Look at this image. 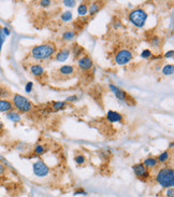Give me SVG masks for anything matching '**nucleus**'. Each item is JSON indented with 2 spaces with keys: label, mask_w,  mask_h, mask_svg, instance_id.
Here are the masks:
<instances>
[{
  "label": "nucleus",
  "mask_w": 174,
  "mask_h": 197,
  "mask_svg": "<svg viewBox=\"0 0 174 197\" xmlns=\"http://www.w3.org/2000/svg\"><path fill=\"white\" fill-rule=\"evenodd\" d=\"M55 53V45L52 43H46V44H41L34 47L31 51V55L34 59L37 60H43L47 59Z\"/></svg>",
  "instance_id": "1"
},
{
  "label": "nucleus",
  "mask_w": 174,
  "mask_h": 197,
  "mask_svg": "<svg viewBox=\"0 0 174 197\" xmlns=\"http://www.w3.org/2000/svg\"><path fill=\"white\" fill-rule=\"evenodd\" d=\"M156 180H157V182L159 183L161 186L167 187V189L173 187V185H174V171H173V169H172V168H169V167H166V168L160 169L157 173Z\"/></svg>",
  "instance_id": "2"
},
{
  "label": "nucleus",
  "mask_w": 174,
  "mask_h": 197,
  "mask_svg": "<svg viewBox=\"0 0 174 197\" xmlns=\"http://www.w3.org/2000/svg\"><path fill=\"white\" fill-rule=\"evenodd\" d=\"M147 20V13L142 9H135L129 14V21L137 27H143Z\"/></svg>",
  "instance_id": "3"
},
{
  "label": "nucleus",
  "mask_w": 174,
  "mask_h": 197,
  "mask_svg": "<svg viewBox=\"0 0 174 197\" xmlns=\"http://www.w3.org/2000/svg\"><path fill=\"white\" fill-rule=\"evenodd\" d=\"M13 104L15 108L21 112H29L32 109V104L26 97L22 96L20 94H15L13 96Z\"/></svg>",
  "instance_id": "4"
},
{
  "label": "nucleus",
  "mask_w": 174,
  "mask_h": 197,
  "mask_svg": "<svg viewBox=\"0 0 174 197\" xmlns=\"http://www.w3.org/2000/svg\"><path fill=\"white\" fill-rule=\"evenodd\" d=\"M132 59V53L128 50H120L115 55V62L118 65H126Z\"/></svg>",
  "instance_id": "5"
},
{
  "label": "nucleus",
  "mask_w": 174,
  "mask_h": 197,
  "mask_svg": "<svg viewBox=\"0 0 174 197\" xmlns=\"http://www.w3.org/2000/svg\"><path fill=\"white\" fill-rule=\"evenodd\" d=\"M49 169L43 160H38L33 164V173L38 177H45L49 173Z\"/></svg>",
  "instance_id": "6"
},
{
  "label": "nucleus",
  "mask_w": 174,
  "mask_h": 197,
  "mask_svg": "<svg viewBox=\"0 0 174 197\" xmlns=\"http://www.w3.org/2000/svg\"><path fill=\"white\" fill-rule=\"evenodd\" d=\"M133 170H134V173L139 178H148V176H150V173H148V171H147L146 167L143 165V163H141V164H137V165L133 166Z\"/></svg>",
  "instance_id": "7"
},
{
  "label": "nucleus",
  "mask_w": 174,
  "mask_h": 197,
  "mask_svg": "<svg viewBox=\"0 0 174 197\" xmlns=\"http://www.w3.org/2000/svg\"><path fill=\"white\" fill-rule=\"evenodd\" d=\"M79 67L83 70H88L93 67V60L90 57L84 56L79 59Z\"/></svg>",
  "instance_id": "8"
},
{
  "label": "nucleus",
  "mask_w": 174,
  "mask_h": 197,
  "mask_svg": "<svg viewBox=\"0 0 174 197\" xmlns=\"http://www.w3.org/2000/svg\"><path fill=\"white\" fill-rule=\"evenodd\" d=\"M110 89H112L113 93L115 94L116 97H117L118 99H120V100H125V101H126V100H128V99H129V98H127V97H128L127 94H126L124 91H122L120 89L116 87L115 85H112V84H111V85H110Z\"/></svg>",
  "instance_id": "9"
},
{
  "label": "nucleus",
  "mask_w": 174,
  "mask_h": 197,
  "mask_svg": "<svg viewBox=\"0 0 174 197\" xmlns=\"http://www.w3.org/2000/svg\"><path fill=\"white\" fill-rule=\"evenodd\" d=\"M106 118H108V120L111 122V123H115V122L122 121L123 116H122V114L120 113L116 112V111H109L108 114H106Z\"/></svg>",
  "instance_id": "10"
},
{
  "label": "nucleus",
  "mask_w": 174,
  "mask_h": 197,
  "mask_svg": "<svg viewBox=\"0 0 174 197\" xmlns=\"http://www.w3.org/2000/svg\"><path fill=\"white\" fill-rule=\"evenodd\" d=\"M13 105L11 101L5 100V99H0V112H9L12 110Z\"/></svg>",
  "instance_id": "11"
},
{
  "label": "nucleus",
  "mask_w": 174,
  "mask_h": 197,
  "mask_svg": "<svg viewBox=\"0 0 174 197\" xmlns=\"http://www.w3.org/2000/svg\"><path fill=\"white\" fill-rule=\"evenodd\" d=\"M69 55H70V51L68 49H62V51H59L56 55V60L58 62H66L68 59Z\"/></svg>",
  "instance_id": "12"
},
{
  "label": "nucleus",
  "mask_w": 174,
  "mask_h": 197,
  "mask_svg": "<svg viewBox=\"0 0 174 197\" xmlns=\"http://www.w3.org/2000/svg\"><path fill=\"white\" fill-rule=\"evenodd\" d=\"M30 71H31V73L33 74V76H39L43 73L44 70H43V67L40 66V65H32V66L30 67Z\"/></svg>",
  "instance_id": "13"
},
{
  "label": "nucleus",
  "mask_w": 174,
  "mask_h": 197,
  "mask_svg": "<svg viewBox=\"0 0 174 197\" xmlns=\"http://www.w3.org/2000/svg\"><path fill=\"white\" fill-rule=\"evenodd\" d=\"M7 118H9V120H11L12 122H14V123L21 121V115L17 113V112H14V111L8 112V113H7Z\"/></svg>",
  "instance_id": "14"
},
{
  "label": "nucleus",
  "mask_w": 174,
  "mask_h": 197,
  "mask_svg": "<svg viewBox=\"0 0 174 197\" xmlns=\"http://www.w3.org/2000/svg\"><path fill=\"white\" fill-rule=\"evenodd\" d=\"M59 72L62 74H66V76H69V74H72L74 72V68L72 66H69V65H66V66H62L60 69H59Z\"/></svg>",
  "instance_id": "15"
},
{
  "label": "nucleus",
  "mask_w": 174,
  "mask_h": 197,
  "mask_svg": "<svg viewBox=\"0 0 174 197\" xmlns=\"http://www.w3.org/2000/svg\"><path fill=\"white\" fill-rule=\"evenodd\" d=\"M157 160L156 158H154V157H148V158H146V160H144V163H143V165L145 166V167H155V166L157 165Z\"/></svg>",
  "instance_id": "16"
},
{
  "label": "nucleus",
  "mask_w": 174,
  "mask_h": 197,
  "mask_svg": "<svg viewBox=\"0 0 174 197\" xmlns=\"http://www.w3.org/2000/svg\"><path fill=\"white\" fill-rule=\"evenodd\" d=\"M100 3L101 2H93V3H91L90 5V8H89V14L90 15H93V14H96V13L98 12L99 11V9H100Z\"/></svg>",
  "instance_id": "17"
},
{
  "label": "nucleus",
  "mask_w": 174,
  "mask_h": 197,
  "mask_svg": "<svg viewBox=\"0 0 174 197\" xmlns=\"http://www.w3.org/2000/svg\"><path fill=\"white\" fill-rule=\"evenodd\" d=\"M162 72H163L164 76H171L174 72V66L173 65H167V66H164L163 69H162Z\"/></svg>",
  "instance_id": "18"
},
{
  "label": "nucleus",
  "mask_w": 174,
  "mask_h": 197,
  "mask_svg": "<svg viewBox=\"0 0 174 197\" xmlns=\"http://www.w3.org/2000/svg\"><path fill=\"white\" fill-rule=\"evenodd\" d=\"M87 18H82V20H78L75 22V24H74V26H75V28H78L79 30H81V29H83L84 28V26L86 25V23H87Z\"/></svg>",
  "instance_id": "19"
},
{
  "label": "nucleus",
  "mask_w": 174,
  "mask_h": 197,
  "mask_svg": "<svg viewBox=\"0 0 174 197\" xmlns=\"http://www.w3.org/2000/svg\"><path fill=\"white\" fill-rule=\"evenodd\" d=\"M78 12H79V15H81V16H85L87 14V12H88V8H87V5L85 3H82L79 7V9H78Z\"/></svg>",
  "instance_id": "20"
},
{
  "label": "nucleus",
  "mask_w": 174,
  "mask_h": 197,
  "mask_svg": "<svg viewBox=\"0 0 174 197\" xmlns=\"http://www.w3.org/2000/svg\"><path fill=\"white\" fill-rule=\"evenodd\" d=\"M169 157H170V154H169V152H168V151H166V152L161 153V154H160V155L158 156V158H157V162L164 163V162H167V160H169Z\"/></svg>",
  "instance_id": "21"
},
{
  "label": "nucleus",
  "mask_w": 174,
  "mask_h": 197,
  "mask_svg": "<svg viewBox=\"0 0 174 197\" xmlns=\"http://www.w3.org/2000/svg\"><path fill=\"white\" fill-rule=\"evenodd\" d=\"M53 109L54 110H60L66 107V101H58V102H53Z\"/></svg>",
  "instance_id": "22"
},
{
  "label": "nucleus",
  "mask_w": 174,
  "mask_h": 197,
  "mask_svg": "<svg viewBox=\"0 0 174 197\" xmlns=\"http://www.w3.org/2000/svg\"><path fill=\"white\" fill-rule=\"evenodd\" d=\"M72 20V13L70 11H66L65 13H62V21L64 22H69V21Z\"/></svg>",
  "instance_id": "23"
},
{
  "label": "nucleus",
  "mask_w": 174,
  "mask_h": 197,
  "mask_svg": "<svg viewBox=\"0 0 174 197\" xmlns=\"http://www.w3.org/2000/svg\"><path fill=\"white\" fill-rule=\"evenodd\" d=\"M74 37H75V32L71 31V30H70V31H66L64 35H62V38H64L65 40H71V39H73Z\"/></svg>",
  "instance_id": "24"
},
{
  "label": "nucleus",
  "mask_w": 174,
  "mask_h": 197,
  "mask_svg": "<svg viewBox=\"0 0 174 197\" xmlns=\"http://www.w3.org/2000/svg\"><path fill=\"white\" fill-rule=\"evenodd\" d=\"M74 160H75V163L78 164V165H82V164H84L85 163V156L84 155H78L74 157Z\"/></svg>",
  "instance_id": "25"
},
{
  "label": "nucleus",
  "mask_w": 174,
  "mask_h": 197,
  "mask_svg": "<svg viewBox=\"0 0 174 197\" xmlns=\"http://www.w3.org/2000/svg\"><path fill=\"white\" fill-rule=\"evenodd\" d=\"M10 95V92L8 91L7 89H2V87H0V98H5Z\"/></svg>",
  "instance_id": "26"
},
{
  "label": "nucleus",
  "mask_w": 174,
  "mask_h": 197,
  "mask_svg": "<svg viewBox=\"0 0 174 197\" xmlns=\"http://www.w3.org/2000/svg\"><path fill=\"white\" fill-rule=\"evenodd\" d=\"M45 152V149H44V147L43 145H37L36 148H34V153L36 154H43V153Z\"/></svg>",
  "instance_id": "27"
},
{
  "label": "nucleus",
  "mask_w": 174,
  "mask_h": 197,
  "mask_svg": "<svg viewBox=\"0 0 174 197\" xmlns=\"http://www.w3.org/2000/svg\"><path fill=\"white\" fill-rule=\"evenodd\" d=\"M82 52H83V49H82L81 47H79V45H75V47H74V49H73L74 56H79Z\"/></svg>",
  "instance_id": "28"
},
{
  "label": "nucleus",
  "mask_w": 174,
  "mask_h": 197,
  "mask_svg": "<svg viewBox=\"0 0 174 197\" xmlns=\"http://www.w3.org/2000/svg\"><path fill=\"white\" fill-rule=\"evenodd\" d=\"M141 56H142L143 58H150V57L152 56V52H150V50H144V51L141 53Z\"/></svg>",
  "instance_id": "29"
},
{
  "label": "nucleus",
  "mask_w": 174,
  "mask_h": 197,
  "mask_svg": "<svg viewBox=\"0 0 174 197\" xmlns=\"http://www.w3.org/2000/svg\"><path fill=\"white\" fill-rule=\"evenodd\" d=\"M64 5H66V7L72 8V7H74V5H75V1H74V0H65Z\"/></svg>",
  "instance_id": "30"
},
{
  "label": "nucleus",
  "mask_w": 174,
  "mask_h": 197,
  "mask_svg": "<svg viewBox=\"0 0 174 197\" xmlns=\"http://www.w3.org/2000/svg\"><path fill=\"white\" fill-rule=\"evenodd\" d=\"M32 86H33V84H32V82H28L27 84H26V86H25V91L27 92V93H30L32 89Z\"/></svg>",
  "instance_id": "31"
},
{
  "label": "nucleus",
  "mask_w": 174,
  "mask_h": 197,
  "mask_svg": "<svg viewBox=\"0 0 174 197\" xmlns=\"http://www.w3.org/2000/svg\"><path fill=\"white\" fill-rule=\"evenodd\" d=\"M5 36L2 34V31H0V50L2 47V44L3 42H5Z\"/></svg>",
  "instance_id": "32"
},
{
  "label": "nucleus",
  "mask_w": 174,
  "mask_h": 197,
  "mask_svg": "<svg viewBox=\"0 0 174 197\" xmlns=\"http://www.w3.org/2000/svg\"><path fill=\"white\" fill-rule=\"evenodd\" d=\"M40 5H41L42 7H49V5H51V1H49V0H41V1H40Z\"/></svg>",
  "instance_id": "33"
},
{
  "label": "nucleus",
  "mask_w": 174,
  "mask_h": 197,
  "mask_svg": "<svg viewBox=\"0 0 174 197\" xmlns=\"http://www.w3.org/2000/svg\"><path fill=\"white\" fill-rule=\"evenodd\" d=\"M167 196L168 197H174V191L172 187H170V189H168L167 191Z\"/></svg>",
  "instance_id": "34"
},
{
  "label": "nucleus",
  "mask_w": 174,
  "mask_h": 197,
  "mask_svg": "<svg viewBox=\"0 0 174 197\" xmlns=\"http://www.w3.org/2000/svg\"><path fill=\"white\" fill-rule=\"evenodd\" d=\"M173 54H174L173 51H169V52L166 53V55H164V56L167 57V58H169V57H170V58H171V57H173Z\"/></svg>",
  "instance_id": "35"
},
{
  "label": "nucleus",
  "mask_w": 174,
  "mask_h": 197,
  "mask_svg": "<svg viewBox=\"0 0 174 197\" xmlns=\"http://www.w3.org/2000/svg\"><path fill=\"white\" fill-rule=\"evenodd\" d=\"M5 173V165L0 164V175H3Z\"/></svg>",
  "instance_id": "36"
},
{
  "label": "nucleus",
  "mask_w": 174,
  "mask_h": 197,
  "mask_svg": "<svg viewBox=\"0 0 174 197\" xmlns=\"http://www.w3.org/2000/svg\"><path fill=\"white\" fill-rule=\"evenodd\" d=\"M2 34H3L5 36H9V35H10V30L8 29L7 27H5V28L2 29Z\"/></svg>",
  "instance_id": "37"
},
{
  "label": "nucleus",
  "mask_w": 174,
  "mask_h": 197,
  "mask_svg": "<svg viewBox=\"0 0 174 197\" xmlns=\"http://www.w3.org/2000/svg\"><path fill=\"white\" fill-rule=\"evenodd\" d=\"M76 98H78L76 96H70V97H68V98L66 99V101H75Z\"/></svg>",
  "instance_id": "38"
},
{
  "label": "nucleus",
  "mask_w": 174,
  "mask_h": 197,
  "mask_svg": "<svg viewBox=\"0 0 174 197\" xmlns=\"http://www.w3.org/2000/svg\"><path fill=\"white\" fill-rule=\"evenodd\" d=\"M74 194H84V195H86V193H85V191H78V192H75Z\"/></svg>",
  "instance_id": "39"
},
{
  "label": "nucleus",
  "mask_w": 174,
  "mask_h": 197,
  "mask_svg": "<svg viewBox=\"0 0 174 197\" xmlns=\"http://www.w3.org/2000/svg\"><path fill=\"white\" fill-rule=\"evenodd\" d=\"M3 128V125H2V123H1V122H0V131H1V129H2Z\"/></svg>",
  "instance_id": "40"
}]
</instances>
